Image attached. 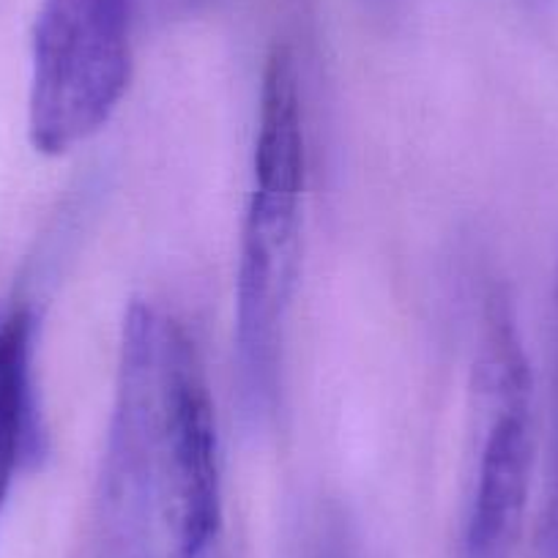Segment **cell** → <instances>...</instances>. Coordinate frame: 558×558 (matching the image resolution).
Segmentation results:
<instances>
[{
	"instance_id": "cell-4",
	"label": "cell",
	"mask_w": 558,
	"mask_h": 558,
	"mask_svg": "<svg viewBox=\"0 0 558 558\" xmlns=\"http://www.w3.org/2000/svg\"><path fill=\"white\" fill-rule=\"evenodd\" d=\"M34 340L36 318L28 304H17L0 318V514L20 471L45 454Z\"/></svg>"
},
{
	"instance_id": "cell-1",
	"label": "cell",
	"mask_w": 558,
	"mask_h": 558,
	"mask_svg": "<svg viewBox=\"0 0 558 558\" xmlns=\"http://www.w3.org/2000/svg\"><path fill=\"white\" fill-rule=\"evenodd\" d=\"M307 208V129L299 61L277 45L266 58L257 105L252 181L235 274L233 369L241 416L268 425L282 395L286 331L302 268Z\"/></svg>"
},
{
	"instance_id": "cell-2",
	"label": "cell",
	"mask_w": 558,
	"mask_h": 558,
	"mask_svg": "<svg viewBox=\"0 0 558 558\" xmlns=\"http://www.w3.org/2000/svg\"><path fill=\"white\" fill-rule=\"evenodd\" d=\"M134 0H41L31 36L28 134L63 157L99 134L132 80Z\"/></svg>"
},
{
	"instance_id": "cell-6",
	"label": "cell",
	"mask_w": 558,
	"mask_h": 558,
	"mask_svg": "<svg viewBox=\"0 0 558 558\" xmlns=\"http://www.w3.org/2000/svg\"><path fill=\"white\" fill-rule=\"evenodd\" d=\"M364 7H369L373 12H389L391 7H395L397 0H362Z\"/></svg>"
},
{
	"instance_id": "cell-3",
	"label": "cell",
	"mask_w": 558,
	"mask_h": 558,
	"mask_svg": "<svg viewBox=\"0 0 558 558\" xmlns=\"http://www.w3.org/2000/svg\"><path fill=\"white\" fill-rule=\"evenodd\" d=\"M157 512L173 558H219L225 480L206 362L181 320L159 315Z\"/></svg>"
},
{
	"instance_id": "cell-7",
	"label": "cell",
	"mask_w": 558,
	"mask_h": 558,
	"mask_svg": "<svg viewBox=\"0 0 558 558\" xmlns=\"http://www.w3.org/2000/svg\"><path fill=\"white\" fill-rule=\"evenodd\" d=\"M179 3H186V7H190V3H197V0H179Z\"/></svg>"
},
{
	"instance_id": "cell-5",
	"label": "cell",
	"mask_w": 558,
	"mask_h": 558,
	"mask_svg": "<svg viewBox=\"0 0 558 558\" xmlns=\"http://www.w3.org/2000/svg\"><path fill=\"white\" fill-rule=\"evenodd\" d=\"M547 550L558 558V271H556V348H553L550 378V441H547V507H545Z\"/></svg>"
}]
</instances>
